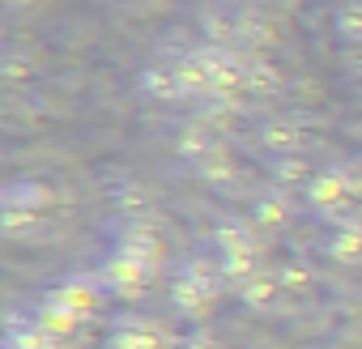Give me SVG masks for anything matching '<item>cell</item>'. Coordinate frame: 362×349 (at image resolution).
I'll list each match as a JSON object with an SVG mask.
<instances>
[{"instance_id":"cell-2","label":"cell","mask_w":362,"mask_h":349,"mask_svg":"<svg viewBox=\"0 0 362 349\" xmlns=\"http://www.w3.org/2000/svg\"><path fill=\"white\" fill-rule=\"evenodd\" d=\"M214 294H218V281H214V268H209V264L192 260L188 268H179L175 298H179V307H184V311H201V307H209Z\"/></svg>"},{"instance_id":"cell-7","label":"cell","mask_w":362,"mask_h":349,"mask_svg":"<svg viewBox=\"0 0 362 349\" xmlns=\"http://www.w3.org/2000/svg\"><path fill=\"white\" fill-rule=\"evenodd\" d=\"M115 349H162V336L153 324H124L115 332Z\"/></svg>"},{"instance_id":"cell-1","label":"cell","mask_w":362,"mask_h":349,"mask_svg":"<svg viewBox=\"0 0 362 349\" xmlns=\"http://www.w3.org/2000/svg\"><path fill=\"white\" fill-rule=\"evenodd\" d=\"M358 196V179H354V170L345 166H328L320 174H311L307 179V205L324 218H341Z\"/></svg>"},{"instance_id":"cell-4","label":"cell","mask_w":362,"mask_h":349,"mask_svg":"<svg viewBox=\"0 0 362 349\" xmlns=\"http://www.w3.org/2000/svg\"><path fill=\"white\" fill-rule=\"evenodd\" d=\"M43 205H47V188H43V184H35V179L9 184V188H5V222H9V230L22 226V213L35 218Z\"/></svg>"},{"instance_id":"cell-8","label":"cell","mask_w":362,"mask_h":349,"mask_svg":"<svg viewBox=\"0 0 362 349\" xmlns=\"http://www.w3.org/2000/svg\"><path fill=\"white\" fill-rule=\"evenodd\" d=\"M286 213H290V201H286V192H269V196L256 205V218H260V226H281V222H286Z\"/></svg>"},{"instance_id":"cell-9","label":"cell","mask_w":362,"mask_h":349,"mask_svg":"<svg viewBox=\"0 0 362 349\" xmlns=\"http://www.w3.org/2000/svg\"><path fill=\"white\" fill-rule=\"evenodd\" d=\"M9 9H30V5H39V0H5Z\"/></svg>"},{"instance_id":"cell-5","label":"cell","mask_w":362,"mask_h":349,"mask_svg":"<svg viewBox=\"0 0 362 349\" xmlns=\"http://www.w3.org/2000/svg\"><path fill=\"white\" fill-rule=\"evenodd\" d=\"M328 256L341 260V264H358V260H362V226H358V222L341 226V230L332 235V243H328Z\"/></svg>"},{"instance_id":"cell-6","label":"cell","mask_w":362,"mask_h":349,"mask_svg":"<svg viewBox=\"0 0 362 349\" xmlns=\"http://www.w3.org/2000/svg\"><path fill=\"white\" fill-rule=\"evenodd\" d=\"M56 294H60L77 315H86V311L94 307V298H98V281H94V277H69Z\"/></svg>"},{"instance_id":"cell-3","label":"cell","mask_w":362,"mask_h":349,"mask_svg":"<svg viewBox=\"0 0 362 349\" xmlns=\"http://www.w3.org/2000/svg\"><path fill=\"white\" fill-rule=\"evenodd\" d=\"M218 247H222V268H226L230 277L243 281L247 273H256V239H252L247 230H239V226H222Z\"/></svg>"}]
</instances>
